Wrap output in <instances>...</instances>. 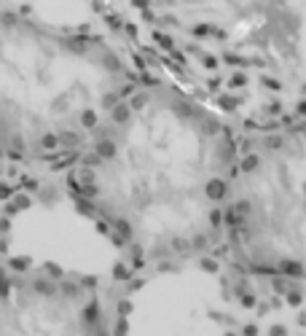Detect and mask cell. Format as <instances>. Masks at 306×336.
<instances>
[{"label":"cell","instance_id":"cell-1","mask_svg":"<svg viewBox=\"0 0 306 336\" xmlns=\"http://www.w3.org/2000/svg\"><path fill=\"white\" fill-rule=\"evenodd\" d=\"M242 127L167 78L143 73L57 183V197L140 288L207 269L221 245Z\"/></svg>","mask_w":306,"mask_h":336},{"label":"cell","instance_id":"cell-2","mask_svg":"<svg viewBox=\"0 0 306 336\" xmlns=\"http://www.w3.org/2000/svg\"><path fill=\"white\" fill-rule=\"evenodd\" d=\"M143 73L239 127L306 119V0H81Z\"/></svg>","mask_w":306,"mask_h":336},{"label":"cell","instance_id":"cell-3","mask_svg":"<svg viewBox=\"0 0 306 336\" xmlns=\"http://www.w3.org/2000/svg\"><path fill=\"white\" fill-rule=\"evenodd\" d=\"M143 67L91 22L27 6L0 11V175L57 197V183Z\"/></svg>","mask_w":306,"mask_h":336},{"label":"cell","instance_id":"cell-4","mask_svg":"<svg viewBox=\"0 0 306 336\" xmlns=\"http://www.w3.org/2000/svg\"><path fill=\"white\" fill-rule=\"evenodd\" d=\"M207 272L239 328L306 331V119L242 127Z\"/></svg>","mask_w":306,"mask_h":336},{"label":"cell","instance_id":"cell-5","mask_svg":"<svg viewBox=\"0 0 306 336\" xmlns=\"http://www.w3.org/2000/svg\"><path fill=\"white\" fill-rule=\"evenodd\" d=\"M137 291L119 269L83 272L3 253L0 333H121Z\"/></svg>","mask_w":306,"mask_h":336},{"label":"cell","instance_id":"cell-6","mask_svg":"<svg viewBox=\"0 0 306 336\" xmlns=\"http://www.w3.org/2000/svg\"><path fill=\"white\" fill-rule=\"evenodd\" d=\"M38 199H51V197L27 181L0 175V256L6 253V242H9V234H11L17 215Z\"/></svg>","mask_w":306,"mask_h":336},{"label":"cell","instance_id":"cell-7","mask_svg":"<svg viewBox=\"0 0 306 336\" xmlns=\"http://www.w3.org/2000/svg\"><path fill=\"white\" fill-rule=\"evenodd\" d=\"M14 3H19V0H0V11H6L9 6H14Z\"/></svg>","mask_w":306,"mask_h":336}]
</instances>
